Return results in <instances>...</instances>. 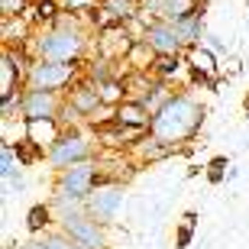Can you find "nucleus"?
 <instances>
[{"label": "nucleus", "instance_id": "1", "mask_svg": "<svg viewBox=\"0 0 249 249\" xmlns=\"http://www.w3.org/2000/svg\"><path fill=\"white\" fill-rule=\"evenodd\" d=\"M204 117H207V107H204L194 94L188 91H172L162 107L152 113V126H149V136L156 139L159 146L172 149L178 152L181 142L197 136V129H201Z\"/></svg>", "mask_w": 249, "mask_h": 249}, {"label": "nucleus", "instance_id": "2", "mask_svg": "<svg viewBox=\"0 0 249 249\" xmlns=\"http://www.w3.org/2000/svg\"><path fill=\"white\" fill-rule=\"evenodd\" d=\"M23 49H26L33 58H42V62L81 65L84 52L91 49V39L84 36V29L74 23V13H65V10H62V17L55 19V26L36 29Z\"/></svg>", "mask_w": 249, "mask_h": 249}, {"label": "nucleus", "instance_id": "3", "mask_svg": "<svg viewBox=\"0 0 249 249\" xmlns=\"http://www.w3.org/2000/svg\"><path fill=\"white\" fill-rule=\"evenodd\" d=\"M104 185H120V181L113 178V172H107V165L101 159H91V162H81L74 168L58 172L55 181H52V194H65V197H74V201L88 204V197Z\"/></svg>", "mask_w": 249, "mask_h": 249}, {"label": "nucleus", "instance_id": "4", "mask_svg": "<svg viewBox=\"0 0 249 249\" xmlns=\"http://www.w3.org/2000/svg\"><path fill=\"white\" fill-rule=\"evenodd\" d=\"M91 159H97V139L78 126V129H65L55 139V146L46 152V165L58 175L65 168H74L81 162H91Z\"/></svg>", "mask_w": 249, "mask_h": 249}, {"label": "nucleus", "instance_id": "5", "mask_svg": "<svg viewBox=\"0 0 249 249\" xmlns=\"http://www.w3.org/2000/svg\"><path fill=\"white\" fill-rule=\"evenodd\" d=\"M81 78V65L71 62H42L33 58L26 74V88L29 91H49V94H68L71 88H78Z\"/></svg>", "mask_w": 249, "mask_h": 249}, {"label": "nucleus", "instance_id": "6", "mask_svg": "<svg viewBox=\"0 0 249 249\" xmlns=\"http://www.w3.org/2000/svg\"><path fill=\"white\" fill-rule=\"evenodd\" d=\"M58 230H62L68 240H74L81 249H110V233H107V227L91 220L84 211L71 213V217H62V220H58Z\"/></svg>", "mask_w": 249, "mask_h": 249}, {"label": "nucleus", "instance_id": "7", "mask_svg": "<svg viewBox=\"0 0 249 249\" xmlns=\"http://www.w3.org/2000/svg\"><path fill=\"white\" fill-rule=\"evenodd\" d=\"M123 201H126V188L123 185H104L88 197L84 204V213L91 217V220L104 223V227H110L117 220V213L123 211Z\"/></svg>", "mask_w": 249, "mask_h": 249}, {"label": "nucleus", "instance_id": "8", "mask_svg": "<svg viewBox=\"0 0 249 249\" xmlns=\"http://www.w3.org/2000/svg\"><path fill=\"white\" fill-rule=\"evenodd\" d=\"M65 107V94L49 91H23V120H58Z\"/></svg>", "mask_w": 249, "mask_h": 249}, {"label": "nucleus", "instance_id": "9", "mask_svg": "<svg viewBox=\"0 0 249 249\" xmlns=\"http://www.w3.org/2000/svg\"><path fill=\"white\" fill-rule=\"evenodd\" d=\"M65 104H68V107H71V110L78 113L84 123H91L94 117L104 110L101 94H97V88H94L91 81H81L78 88H71V91L65 94Z\"/></svg>", "mask_w": 249, "mask_h": 249}, {"label": "nucleus", "instance_id": "10", "mask_svg": "<svg viewBox=\"0 0 249 249\" xmlns=\"http://www.w3.org/2000/svg\"><path fill=\"white\" fill-rule=\"evenodd\" d=\"M201 7L204 3H197V0H146L142 3V10H146L149 17L162 19V23H178V19L197 13Z\"/></svg>", "mask_w": 249, "mask_h": 249}, {"label": "nucleus", "instance_id": "11", "mask_svg": "<svg viewBox=\"0 0 249 249\" xmlns=\"http://www.w3.org/2000/svg\"><path fill=\"white\" fill-rule=\"evenodd\" d=\"M146 42L152 46L156 55H185V46H181V39H178V33H175V23L156 19L146 33Z\"/></svg>", "mask_w": 249, "mask_h": 249}, {"label": "nucleus", "instance_id": "12", "mask_svg": "<svg viewBox=\"0 0 249 249\" xmlns=\"http://www.w3.org/2000/svg\"><path fill=\"white\" fill-rule=\"evenodd\" d=\"M62 133H65V126L58 120H23V136L29 142H36L42 152H49V149L55 146V139Z\"/></svg>", "mask_w": 249, "mask_h": 249}, {"label": "nucleus", "instance_id": "13", "mask_svg": "<svg viewBox=\"0 0 249 249\" xmlns=\"http://www.w3.org/2000/svg\"><path fill=\"white\" fill-rule=\"evenodd\" d=\"M113 120L126 129H139V133H149L152 126V110H146L139 101H123L117 110H113Z\"/></svg>", "mask_w": 249, "mask_h": 249}, {"label": "nucleus", "instance_id": "14", "mask_svg": "<svg viewBox=\"0 0 249 249\" xmlns=\"http://www.w3.org/2000/svg\"><path fill=\"white\" fill-rule=\"evenodd\" d=\"M58 230V220H55V211L49 201H39V204H29L26 211V233L29 236H46V233Z\"/></svg>", "mask_w": 249, "mask_h": 249}, {"label": "nucleus", "instance_id": "15", "mask_svg": "<svg viewBox=\"0 0 249 249\" xmlns=\"http://www.w3.org/2000/svg\"><path fill=\"white\" fill-rule=\"evenodd\" d=\"M175 33H178V39H181L185 52H188V49H194V46H201L204 36H207V29H204V7L197 10V13H191V17L178 19V23H175Z\"/></svg>", "mask_w": 249, "mask_h": 249}, {"label": "nucleus", "instance_id": "16", "mask_svg": "<svg viewBox=\"0 0 249 249\" xmlns=\"http://www.w3.org/2000/svg\"><path fill=\"white\" fill-rule=\"evenodd\" d=\"M23 175V165H19V156L10 142H0V181H10V178Z\"/></svg>", "mask_w": 249, "mask_h": 249}, {"label": "nucleus", "instance_id": "17", "mask_svg": "<svg viewBox=\"0 0 249 249\" xmlns=\"http://www.w3.org/2000/svg\"><path fill=\"white\" fill-rule=\"evenodd\" d=\"M185 55H159L156 65H152V74H156L159 81H172L181 68H185Z\"/></svg>", "mask_w": 249, "mask_h": 249}, {"label": "nucleus", "instance_id": "18", "mask_svg": "<svg viewBox=\"0 0 249 249\" xmlns=\"http://www.w3.org/2000/svg\"><path fill=\"white\" fill-rule=\"evenodd\" d=\"M230 156H211L207 159V185H223L227 181V172H230Z\"/></svg>", "mask_w": 249, "mask_h": 249}, {"label": "nucleus", "instance_id": "19", "mask_svg": "<svg viewBox=\"0 0 249 249\" xmlns=\"http://www.w3.org/2000/svg\"><path fill=\"white\" fill-rule=\"evenodd\" d=\"M13 149H17V156H19V165H36V162H46V152H42L36 142H29L26 136L19 139V142H13Z\"/></svg>", "mask_w": 249, "mask_h": 249}, {"label": "nucleus", "instance_id": "20", "mask_svg": "<svg viewBox=\"0 0 249 249\" xmlns=\"http://www.w3.org/2000/svg\"><path fill=\"white\" fill-rule=\"evenodd\" d=\"M65 13H91L101 7V0H58Z\"/></svg>", "mask_w": 249, "mask_h": 249}, {"label": "nucleus", "instance_id": "21", "mask_svg": "<svg viewBox=\"0 0 249 249\" xmlns=\"http://www.w3.org/2000/svg\"><path fill=\"white\" fill-rule=\"evenodd\" d=\"M42 240H46V246H49V249H81V246H78L74 240H68V236H65L62 230H52V233H46Z\"/></svg>", "mask_w": 249, "mask_h": 249}, {"label": "nucleus", "instance_id": "22", "mask_svg": "<svg viewBox=\"0 0 249 249\" xmlns=\"http://www.w3.org/2000/svg\"><path fill=\"white\" fill-rule=\"evenodd\" d=\"M29 0H0V13L3 17H26Z\"/></svg>", "mask_w": 249, "mask_h": 249}, {"label": "nucleus", "instance_id": "23", "mask_svg": "<svg viewBox=\"0 0 249 249\" xmlns=\"http://www.w3.org/2000/svg\"><path fill=\"white\" fill-rule=\"evenodd\" d=\"M191 243H194V227L178 223L175 227V249H191Z\"/></svg>", "mask_w": 249, "mask_h": 249}, {"label": "nucleus", "instance_id": "24", "mask_svg": "<svg viewBox=\"0 0 249 249\" xmlns=\"http://www.w3.org/2000/svg\"><path fill=\"white\" fill-rule=\"evenodd\" d=\"M17 249H49V246H46V240H42V236H29V240L19 243Z\"/></svg>", "mask_w": 249, "mask_h": 249}, {"label": "nucleus", "instance_id": "25", "mask_svg": "<svg viewBox=\"0 0 249 249\" xmlns=\"http://www.w3.org/2000/svg\"><path fill=\"white\" fill-rule=\"evenodd\" d=\"M197 220H201L197 211H181V217H178V223H188V227H194V230H197Z\"/></svg>", "mask_w": 249, "mask_h": 249}, {"label": "nucleus", "instance_id": "26", "mask_svg": "<svg viewBox=\"0 0 249 249\" xmlns=\"http://www.w3.org/2000/svg\"><path fill=\"white\" fill-rule=\"evenodd\" d=\"M236 178H240V168L233 165V168H230V172H227V181H223V185H233V181H236Z\"/></svg>", "mask_w": 249, "mask_h": 249}, {"label": "nucleus", "instance_id": "27", "mask_svg": "<svg viewBox=\"0 0 249 249\" xmlns=\"http://www.w3.org/2000/svg\"><path fill=\"white\" fill-rule=\"evenodd\" d=\"M201 172H207V165H188V178H194V175H201Z\"/></svg>", "mask_w": 249, "mask_h": 249}, {"label": "nucleus", "instance_id": "28", "mask_svg": "<svg viewBox=\"0 0 249 249\" xmlns=\"http://www.w3.org/2000/svg\"><path fill=\"white\" fill-rule=\"evenodd\" d=\"M243 113H246V120H249V91H246V97H243Z\"/></svg>", "mask_w": 249, "mask_h": 249}, {"label": "nucleus", "instance_id": "29", "mask_svg": "<svg viewBox=\"0 0 249 249\" xmlns=\"http://www.w3.org/2000/svg\"><path fill=\"white\" fill-rule=\"evenodd\" d=\"M136 3H139V7H142V3H146V0H136Z\"/></svg>", "mask_w": 249, "mask_h": 249}, {"label": "nucleus", "instance_id": "30", "mask_svg": "<svg viewBox=\"0 0 249 249\" xmlns=\"http://www.w3.org/2000/svg\"><path fill=\"white\" fill-rule=\"evenodd\" d=\"M246 29H249V17H246Z\"/></svg>", "mask_w": 249, "mask_h": 249}, {"label": "nucleus", "instance_id": "31", "mask_svg": "<svg viewBox=\"0 0 249 249\" xmlns=\"http://www.w3.org/2000/svg\"><path fill=\"white\" fill-rule=\"evenodd\" d=\"M29 3H33V0H29Z\"/></svg>", "mask_w": 249, "mask_h": 249}]
</instances>
